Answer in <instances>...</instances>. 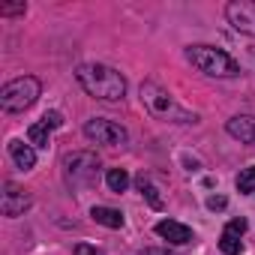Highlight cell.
I'll list each match as a JSON object with an SVG mask.
<instances>
[{"mask_svg": "<svg viewBox=\"0 0 255 255\" xmlns=\"http://www.w3.org/2000/svg\"><path fill=\"white\" fill-rule=\"evenodd\" d=\"M75 255H102L96 246H90V243H78L75 246Z\"/></svg>", "mask_w": 255, "mask_h": 255, "instance_id": "20", "label": "cell"}, {"mask_svg": "<svg viewBox=\"0 0 255 255\" xmlns=\"http://www.w3.org/2000/svg\"><path fill=\"white\" fill-rule=\"evenodd\" d=\"M219 249H222L225 255H240V249H243V240H240L237 234H228V231H222V237H219Z\"/></svg>", "mask_w": 255, "mask_h": 255, "instance_id": "17", "label": "cell"}, {"mask_svg": "<svg viewBox=\"0 0 255 255\" xmlns=\"http://www.w3.org/2000/svg\"><path fill=\"white\" fill-rule=\"evenodd\" d=\"M84 135L96 144H108V147H123L129 141V132H126V126L108 120V117H90L84 123Z\"/></svg>", "mask_w": 255, "mask_h": 255, "instance_id": "6", "label": "cell"}, {"mask_svg": "<svg viewBox=\"0 0 255 255\" xmlns=\"http://www.w3.org/2000/svg\"><path fill=\"white\" fill-rule=\"evenodd\" d=\"M9 156H12V162L21 168V171H30L33 165H36V147L33 144H24V141H9Z\"/></svg>", "mask_w": 255, "mask_h": 255, "instance_id": "12", "label": "cell"}, {"mask_svg": "<svg viewBox=\"0 0 255 255\" xmlns=\"http://www.w3.org/2000/svg\"><path fill=\"white\" fill-rule=\"evenodd\" d=\"M225 132H228L231 138H237V141L255 147V117H249V114H237V117H231V120L225 123Z\"/></svg>", "mask_w": 255, "mask_h": 255, "instance_id": "11", "label": "cell"}, {"mask_svg": "<svg viewBox=\"0 0 255 255\" xmlns=\"http://www.w3.org/2000/svg\"><path fill=\"white\" fill-rule=\"evenodd\" d=\"M42 93V84L39 78L33 75H24V78H15L9 84L0 87V108H3L6 114H18V111H27Z\"/></svg>", "mask_w": 255, "mask_h": 255, "instance_id": "4", "label": "cell"}, {"mask_svg": "<svg viewBox=\"0 0 255 255\" xmlns=\"http://www.w3.org/2000/svg\"><path fill=\"white\" fill-rule=\"evenodd\" d=\"M30 204H33V198H30L27 189H21L18 183H9V180L3 183V195H0V210H3V216L15 219V216H21Z\"/></svg>", "mask_w": 255, "mask_h": 255, "instance_id": "8", "label": "cell"}, {"mask_svg": "<svg viewBox=\"0 0 255 255\" xmlns=\"http://www.w3.org/2000/svg\"><path fill=\"white\" fill-rule=\"evenodd\" d=\"M225 18L237 33L255 36V0H231L225 6Z\"/></svg>", "mask_w": 255, "mask_h": 255, "instance_id": "7", "label": "cell"}, {"mask_svg": "<svg viewBox=\"0 0 255 255\" xmlns=\"http://www.w3.org/2000/svg\"><path fill=\"white\" fill-rule=\"evenodd\" d=\"M96 174H99V159L96 153L90 150H75V153H66L63 156V177L72 189H81V186H90L96 183Z\"/></svg>", "mask_w": 255, "mask_h": 255, "instance_id": "5", "label": "cell"}, {"mask_svg": "<svg viewBox=\"0 0 255 255\" xmlns=\"http://www.w3.org/2000/svg\"><path fill=\"white\" fill-rule=\"evenodd\" d=\"M186 57L198 72H204L210 78H237L240 75V63L216 45H189Z\"/></svg>", "mask_w": 255, "mask_h": 255, "instance_id": "3", "label": "cell"}, {"mask_svg": "<svg viewBox=\"0 0 255 255\" xmlns=\"http://www.w3.org/2000/svg\"><path fill=\"white\" fill-rule=\"evenodd\" d=\"M225 231H228V234H237V237H243V231H246V219H243V216L231 219V222L225 225Z\"/></svg>", "mask_w": 255, "mask_h": 255, "instance_id": "19", "label": "cell"}, {"mask_svg": "<svg viewBox=\"0 0 255 255\" xmlns=\"http://www.w3.org/2000/svg\"><path fill=\"white\" fill-rule=\"evenodd\" d=\"M90 216H93V222H99V225H105V228H123V213L114 210V207L96 204V207L90 210Z\"/></svg>", "mask_w": 255, "mask_h": 255, "instance_id": "13", "label": "cell"}, {"mask_svg": "<svg viewBox=\"0 0 255 255\" xmlns=\"http://www.w3.org/2000/svg\"><path fill=\"white\" fill-rule=\"evenodd\" d=\"M156 234H159L162 240L174 243V246H183V243H192V240H195L192 228L183 225V222H174V219H162V222H156Z\"/></svg>", "mask_w": 255, "mask_h": 255, "instance_id": "10", "label": "cell"}, {"mask_svg": "<svg viewBox=\"0 0 255 255\" xmlns=\"http://www.w3.org/2000/svg\"><path fill=\"white\" fill-rule=\"evenodd\" d=\"M105 183H108L111 192H126V186H129V174H126L123 168H108Z\"/></svg>", "mask_w": 255, "mask_h": 255, "instance_id": "15", "label": "cell"}, {"mask_svg": "<svg viewBox=\"0 0 255 255\" xmlns=\"http://www.w3.org/2000/svg\"><path fill=\"white\" fill-rule=\"evenodd\" d=\"M135 183H138L141 195H144V198L150 201V207H156V210H162V207H165V201L159 198V189H156V186L150 183V177H147V174H138V180H135Z\"/></svg>", "mask_w": 255, "mask_h": 255, "instance_id": "14", "label": "cell"}, {"mask_svg": "<svg viewBox=\"0 0 255 255\" xmlns=\"http://www.w3.org/2000/svg\"><path fill=\"white\" fill-rule=\"evenodd\" d=\"M234 183H237V189H240L243 195H255V165H252V168H243Z\"/></svg>", "mask_w": 255, "mask_h": 255, "instance_id": "16", "label": "cell"}, {"mask_svg": "<svg viewBox=\"0 0 255 255\" xmlns=\"http://www.w3.org/2000/svg\"><path fill=\"white\" fill-rule=\"evenodd\" d=\"M144 255H174V252H168V249H144Z\"/></svg>", "mask_w": 255, "mask_h": 255, "instance_id": "22", "label": "cell"}, {"mask_svg": "<svg viewBox=\"0 0 255 255\" xmlns=\"http://www.w3.org/2000/svg\"><path fill=\"white\" fill-rule=\"evenodd\" d=\"M225 204H228V201H225L222 195H210V198H207V207H210V210H222Z\"/></svg>", "mask_w": 255, "mask_h": 255, "instance_id": "21", "label": "cell"}, {"mask_svg": "<svg viewBox=\"0 0 255 255\" xmlns=\"http://www.w3.org/2000/svg\"><path fill=\"white\" fill-rule=\"evenodd\" d=\"M57 126H63V114L60 111L42 114V120H36L30 129H27V141L33 147H48L51 144V129H57Z\"/></svg>", "mask_w": 255, "mask_h": 255, "instance_id": "9", "label": "cell"}, {"mask_svg": "<svg viewBox=\"0 0 255 255\" xmlns=\"http://www.w3.org/2000/svg\"><path fill=\"white\" fill-rule=\"evenodd\" d=\"M141 102L147 105V111L159 120H168V123H198V114L183 108L162 84L156 81H144L141 84Z\"/></svg>", "mask_w": 255, "mask_h": 255, "instance_id": "2", "label": "cell"}, {"mask_svg": "<svg viewBox=\"0 0 255 255\" xmlns=\"http://www.w3.org/2000/svg\"><path fill=\"white\" fill-rule=\"evenodd\" d=\"M27 12V3L18 0V3H0V15H24Z\"/></svg>", "mask_w": 255, "mask_h": 255, "instance_id": "18", "label": "cell"}, {"mask_svg": "<svg viewBox=\"0 0 255 255\" xmlns=\"http://www.w3.org/2000/svg\"><path fill=\"white\" fill-rule=\"evenodd\" d=\"M75 81L81 84V90L93 99L102 102H117L126 96V78L105 63H84L75 69Z\"/></svg>", "mask_w": 255, "mask_h": 255, "instance_id": "1", "label": "cell"}]
</instances>
